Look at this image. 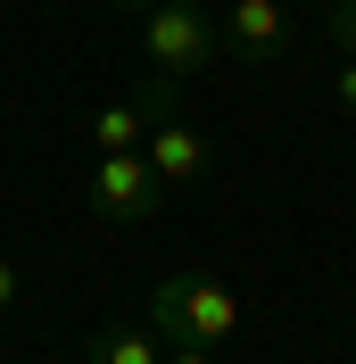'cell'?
<instances>
[{
	"label": "cell",
	"instance_id": "5",
	"mask_svg": "<svg viewBox=\"0 0 356 364\" xmlns=\"http://www.w3.org/2000/svg\"><path fill=\"white\" fill-rule=\"evenodd\" d=\"M141 158H150V174L166 182V191H191V182H207L216 149H207V133H191V124H174V116H157L150 133H141Z\"/></svg>",
	"mask_w": 356,
	"mask_h": 364
},
{
	"label": "cell",
	"instance_id": "11",
	"mask_svg": "<svg viewBox=\"0 0 356 364\" xmlns=\"http://www.w3.org/2000/svg\"><path fill=\"white\" fill-rule=\"evenodd\" d=\"M116 9H133V17H141V9H150V0H116Z\"/></svg>",
	"mask_w": 356,
	"mask_h": 364
},
{
	"label": "cell",
	"instance_id": "8",
	"mask_svg": "<svg viewBox=\"0 0 356 364\" xmlns=\"http://www.w3.org/2000/svg\"><path fill=\"white\" fill-rule=\"evenodd\" d=\"M332 100H340V108H356V58H340V67H332Z\"/></svg>",
	"mask_w": 356,
	"mask_h": 364
},
{
	"label": "cell",
	"instance_id": "3",
	"mask_svg": "<svg viewBox=\"0 0 356 364\" xmlns=\"http://www.w3.org/2000/svg\"><path fill=\"white\" fill-rule=\"evenodd\" d=\"M83 199L108 215V224H150V215H166V182L150 174V158L141 149H100L91 158V174H83Z\"/></svg>",
	"mask_w": 356,
	"mask_h": 364
},
{
	"label": "cell",
	"instance_id": "10",
	"mask_svg": "<svg viewBox=\"0 0 356 364\" xmlns=\"http://www.w3.org/2000/svg\"><path fill=\"white\" fill-rule=\"evenodd\" d=\"M9 298H17V273H9V257H0V306H9Z\"/></svg>",
	"mask_w": 356,
	"mask_h": 364
},
{
	"label": "cell",
	"instance_id": "6",
	"mask_svg": "<svg viewBox=\"0 0 356 364\" xmlns=\"http://www.w3.org/2000/svg\"><path fill=\"white\" fill-rule=\"evenodd\" d=\"M83 356H91V364H166V348H157V331H133V323H116V331H100Z\"/></svg>",
	"mask_w": 356,
	"mask_h": 364
},
{
	"label": "cell",
	"instance_id": "9",
	"mask_svg": "<svg viewBox=\"0 0 356 364\" xmlns=\"http://www.w3.org/2000/svg\"><path fill=\"white\" fill-rule=\"evenodd\" d=\"M166 364H216L207 348H166Z\"/></svg>",
	"mask_w": 356,
	"mask_h": 364
},
{
	"label": "cell",
	"instance_id": "7",
	"mask_svg": "<svg viewBox=\"0 0 356 364\" xmlns=\"http://www.w3.org/2000/svg\"><path fill=\"white\" fill-rule=\"evenodd\" d=\"M332 9V42H340V58H356V0H323Z\"/></svg>",
	"mask_w": 356,
	"mask_h": 364
},
{
	"label": "cell",
	"instance_id": "1",
	"mask_svg": "<svg viewBox=\"0 0 356 364\" xmlns=\"http://www.w3.org/2000/svg\"><path fill=\"white\" fill-rule=\"evenodd\" d=\"M150 331L174 340V348H224L241 331V298L216 273H166L157 298H150Z\"/></svg>",
	"mask_w": 356,
	"mask_h": 364
},
{
	"label": "cell",
	"instance_id": "4",
	"mask_svg": "<svg viewBox=\"0 0 356 364\" xmlns=\"http://www.w3.org/2000/svg\"><path fill=\"white\" fill-rule=\"evenodd\" d=\"M216 33H224V50H232L241 67L290 58V42H298V25H290V9H282V0H232V9L216 17Z\"/></svg>",
	"mask_w": 356,
	"mask_h": 364
},
{
	"label": "cell",
	"instance_id": "2",
	"mask_svg": "<svg viewBox=\"0 0 356 364\" xmlns=\"http://www.w3.org/2000/svg\"><path fill=\"white\" fill-rule=\"evenodd\" d=\"M141 50H150L157 83H199L207 67L224 58V33H216V9L207 0H150L141 9Z\"/></svg>",
	"mask_w": 356,
	"mask_h": 364
},
{
	"label": "cell",
	"instance_id": "12",
	"mask_svg": "<svg viewBox=\"0 0 356 364\" xmlns=\"http://www.w3.org/2000/svg\"><path fill=\"white\" fill-rule=\"evenodd\" d=\"M307 9H323V0H307Z\"/></svg>",
	"mask_w": 356,
	"mask_h": 364
}]
</instances>
